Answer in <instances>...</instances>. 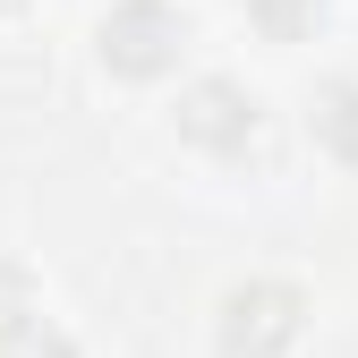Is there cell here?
<instances>
[{
    "label": "cell",
    "mask_w": 358,
    "mask_h": 358,
    "mask_svg": "<svg viewBox=\"0 0 358 358\" xmlns=\"http://www.w3.org/2000/svg\"><path fill=\"white\" fill-rule=\"evenodd\" d=\"M307 333V290L299 282H273V273H256V282H231L213 307V341L222 358H290Z\"/></svg>",
    "instance_id": "1"
},
{
    "label": "cell",
    "mask_w": 358,
    "mask_h": 358,
    "mask_svg": "<svg viewBox=\"0 0 358 358\" xmlns=\"http://www.w3.org/2000/svg\"><path fill=\"white\" fill-rule=\"evenodd\" d=\"M103 69H120V77H171L179 69V52H188V17L171 9V0H111V17H103Z\"/></svg>",
    "instance_id": "2"
},
{
    "label": "cell",
    "mask_w": 358,
    "mask_h": 358,
    "mask_svg": "<svg viewBox=\"0 0 358 358\" xmlns=\"http://www.w3.org/2000/svg\"><path fill=\"white\" fill-rule=\"evenodd\" d=\"M171 120H179V137H188L196 154H248L256 145V128H264V103L248 94L239 77H196V85H179V103H171Z\"/></svg>",
    "instance_id": "3"
},
{
    "label": "cell",
    "mask_w": 358,
    "mask_h": 358,
    "mask_svg": "<svg viewBox=\"0 0 358 358\" xmlns=\"http://www.w3.org/2000/svg\"><path fill=\"white\" fill-rule=\"evenodd\" d=\"M316 145L358 171V77H333L324 94H316Z\"/></svg>",
    "instance_id": "4"
},
{
    "label": "cell",
    "mask_w": 358,
    "mask_h": 358,
    "mask_svg": "<svg viewBox=\"0 0 358 358\" xmlns=\"http://www.w3.org/2000/svg\"><path fill=\"white\" fill-rule=\"evenodd\" d=\"M324 9H333V0H248V17L273 43H307V34L324 26Z\"/></svg>",
    "instance_id": "5"
},
{
    "label": "cell",
    "mask_w": 358,
    "mask_h": 358,
    "mask_svg": "<svg viewBox=\"0 0 358 358\" xmlns=\"http://www.w3.org/2000/svg\"><path fill=\"white\" fill-rule=\"evenodd\" d=\"M0 358H77V341H69L60 324H43V316H26L17 333H0Z\"/></svg>",
    "instance_id": "6"
},
{
    "label": "cell",
    "mask_w": 358,
    "mask_h": 358,
    "mask_svg": "<svg viewBox=\"0 0 358 358\" xmlns=\"http://www.w3.org/2000/svg\"><path fill=\"white\" fill-rule=\"evenodd\" d=\"M34 316V273H26V264H9V256H0V333H17Z\"/></svg>",
    "instance_id": "7"
},
{
    "label": "cell",
    "mask_w": 358,
    "mask_h": 358,
    "mask_svg": "<svg viewBox=\"0 0 358 358\" xmlns=\"http://www.w3.org/2000/svg\"><path fill=\"white\" fill-rule=\"evenodd\" d=\"M17 9H26V0H0V17H17Z\"/></svg>",
    "instance_id": "8"
}]
</instances>
